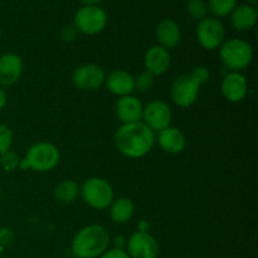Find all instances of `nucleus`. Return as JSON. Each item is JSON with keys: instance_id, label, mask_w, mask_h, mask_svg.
Instances as JSON below:
<instances>
[{"instance_id": "f257e3e1", "label": "nucleus", "mask_w": 258, "mask_h": 258, "mask_svg": "<svg viewBox=\"0 0 258 258\" xmlns=\"http://www.w3.org/2000/svg\"><path fill=\"white\" fill-rule=\"evenodd\" d=\"M115 146L123 156L139 159L145 156L155 144V134L144 122L123 123L115 133Z\"/></svg>"}, {"instance_id": "f03ea898", "label": "nucleus", "mask_w": 258, "mask_h": 258, "mask_svg": "<svg viewBox=\"0 0 258 258\" xmlns=\"http://www.w3.org/2000/svg\"><path fill=\"white\" fill-rule=\"evenodd\" d=\"M110 234L100 224H90L77 232L72 241V252L77 258H96L107 251Z\"/></svg>"}, {"instance_id": "7ed1b4c3", "label": "nucleus", "mask_w": 258, "mask_h": 258, "mask_svg": "<svg viewBox=\"0 0 258 258\" xmlns=\"http://www.w3.org/2000/svg\"><path fill=\"white\" fill-rule=\"evenodd\" d=\"M58 161H59L58 149L53 144L42 141L30 146L25 158L20 160L19 168L23 170L33 169L34 171L44 173L54 169Z\"/></svg>"}, {"instance_id": "20e7f679", "label": "nucleus", "mask_w": 258, "mask_h": 258, "mask_svg": "<svg viewBox=\"0 0 258 258\" xmlns=\"http://www.w3.org/2000/svg\"><path fill=\"white\" fill-rule=\"evenodd\" d=\"M219 57L228 70L232 72H239L251 64L253 59V49L246 40L233 38L222 43Z\"/></svg>"}, {"instance_id": "39448f33", "label": "nucleus", "mask_w": 258, "mask_h": 258, "mask_svg": "<svg viewBox=\"0 0 258 258\" xmlns=\"http://www.w3.org/2000/svg\"><path fill=\"white\" fill-rule=\"evenodd\" d=\"M81 194L86 204L93 209L102 211L110 207L113 201V189L102 178H91L83 183Z\"/></svg>"}, {"instance_id": "423d86ee", "label": "nucleus", "mask_w": 258, "mask_h": 258, "mask_svg": "<svg viewBox=\"0 0 258 258\" xmlns=\"http://www.w3.org/2000/svg\"><path fill=\"white\" fill-rule=\"evenodd\" d=\"M107 25V14L98 5H85L75 17V28L87 35H95L102 32Z\"/></svg>"}, {"instance_id": "0eeeda50", "label": "nucleus", "mask_w": 258, "mask_h": 258, "mask_svg": "<svg viewBox=\"0 0 258 258\" xmlns=\"http://www.w3.org/2000/svg\"><path fill=\"white\" fill-rule=\"evenodd\" d=\"M199 88V83L189 73L178 76L171 83V100L179 107H190L198 100Z\"/></svg>"}, {"instance_id": "6e6552de", "label": "nucleus", "mask_w": 258, "mask_h": 258, "mask_svg": "<svg viewBox=\"0 0 258 258\" xmlns=\"http://www.w3.org/2000/svg\"><path fill=\"white\" fill-rule=\"evenodd\" d=\"M171 117H173L171 108L165 101L153 100L144 106L141 120L151 131L159 133L170 126Z\"/></svg>"}, {"instance_id": "1a4fd4ad", "label": "nucleus", "mask_w": 258, "mask_h": 258, "mask_svg": "<svg viewBox=\"0 0 258 258\" xmlns=\"http://www.w3.org/2000/svg\"><path fill=\"white\" fill-rule=\"evenodd\" d=\"M106 73L101 66L87 63L75 70L72 75V82L78 90L96 91L105 83Z\"/></svg>"}, {"instance_id": "9d476101", "label": "nucleus", "mask_w": 258, "mask_h": 258, "mask_svg": "<svg viewBox=\"0 0 258 258\" xmlns=\"http://www.w3.org/2000/svg\"><path fill=\"white\" fill-rule=\"evenodd\" d=\"M199 44L209 50L221 47L224 40V27L216 18H204L197 27Z\"/></svg>"}, {"instance_id": "9b49d317", "label": "nucleus", "mask_w": 258, "mask_h": 258, "mask_svg": "<svg viewBox=\"0 0 258 258\" xmlns=\"http://www.w3.org/2000/svg\"><path fill=\"white\" fill-rule=\"evenodd\" d=\"M127 254L130 258H158V241L148 232H135L127 241Z\"/></svg>"}, {"instance_id": "f8f14e48", "label": "nucleus", "mask_w": 258, "mask_h": 258, "mask_svg": "<svg viewBox=\"0 0 258 258\" xmlns=\"http://www.w3.org/2000/svg\"><path fill=\"white\" fill-rule=\"evenodd\" d=\"M22 58L14 53L0 55V87L15 85L22 76Z\"/></svg>"}, {"instance_id": "ddd939ff", "label": "nucleus", "mask_w": 258, "mask_h": 258, "mask_svg": "<svg viewBox=\"0 0 258 258\" xmlns=\"http://www.w3.org/2000/svg\"><path fill=\"white\" fill-rule=\"evenodd\" d=\"M170 63L171 57L169 50L159 44L149 48L148 52L145 53V57H144L145 71L150 72L154 77L164 75L170 67Z\"/></svg>"}, {"instance_id": "4468645a", "label": "nucleus", "mask_w": 258, "mask_h": 258, "mask_svg": "<svg viewBox=\"0 0 258 258\" xmlns=\"http://www.w3.org/2000/svg\"><path fill=\"white\" fill-rule=\"evenodd\" d=\"M248 83L246 77L239 72H231L222 82V93L229 102H241L247 95Z\"/></svg>"}, {"instance_id": "2eb2a0df", "label": "nucleus", "mask_w": 258, "mask_h": 258, "mask_svg": "<svg viewBox=\"0 0 258 258\" xmlns=\"http://www.w3.org/2000/svg\"><path fill=\"white\" fill-rule=\"evenodd\" d=\"M144 106L141 101L135 96H123L120 97L116 105V115L118 120L123 123L140 122L143 118Z\"/></svg>"}, {"instance_id": "dca6fc26", "label": "nucleus", "mask_w": 258, "mask_h": 258, "mask_svg": "<svg viewBox=\"0 0 258 258\" xmlns=\"http://www.w3.org/2000/svg\"><path fill=\"white\" fill-rule=\"evenodd\" d=\"M156 39L159 45H161L165 49H173L180 43L181 32L178 23L173 19H163L155 29Z\"/></svg>"}, {"instance_id": "f3484780", "label": "nucleus", "mask_w": 258, "mask_h": 258, "mask_svg": "<svg viewBox=\"0 0 258 258\" xmlns=\"http://www.w3.org/2000/svg\"><path fill=\"white\" fill-rule=\"evenodd\" d=\"M106 86L116 96H128L134 92V77L123 70H115L106 78Z\"/></svg>"}, {"instance_id": "a211bd4d", "label": "nucleus", "mask_w": 258, "mask_h": 258, "mask_svg": "<svg viewBox=\"0 0 258 258\" xmlns=\"http://www.w3.org/2000/svg\"><path fill=\"white\" fill-rule=\"evenodd\" d=\"M158 141L160 148L168 154H179L185 148V136L178 127H169L159 131Z\"/></svg>"}, {"instance_id": "6ab92c4d", "label": "nucleus", "mask_w": 258, "mask_h": 258, "mask_svg": "<svg viewBox=\"0 0 258 258\" xmlns=\"http://www.w3.org/2000/svg\"><path fill=\"white\" fill-rule=\"evenodd\" d=\"M258 12L251 4H242L234 8L231 13V23L234 29L239 32H246L256 25Z\"/></svg>"}, {"instance_id": "aec40b11", "label": "nucleus", "mask_w": 258, "mask_h": 258, "mask_svg": "<svg viewBox=\"0 0 258 258\" xmlns=\"http://www.w3.org/2000/svg\"><path fill=\"white\" fill-rule=\"evenodd\" d=\"M134 212H135V206L133 201L125 197L113 199L112 203L110 204V217L112 222L117 224L127 223L133 218Z\"/></svg>"}, {"instance_id": "412c9836", "label": "nucleus", "mask_w": 258, "mask_h": 258, "mask_svg": "<svg viewBox=\"0 0 258 258\" xmlns=\"http://www.w3.org/2000/svg\"><path fill=\"white\" fill-rule=\"evenodd\" d=\"M80 194V186L75 180H63L55 186L54 198L62 204H71L77 199Z\"/></svg>"}, {"instance_id": "4be33fe9", "label": "nucleus", "mask_w": 258, "mask_h": 258, "mask_svg": "<svg viewBox=\"0 0 258 258\" xmlns=\"http://www.w3.org/2000/svg\"><path fill=\"white\" fill-rule=\"evenodd\" d=\"M237 0H209L208 9L213 13L216 17H227L234 10Z\"/></svg>"}, {"instance_id": "5701e85b", "label": "nucleus", "mask_w": 258, "mask_h": 258, "mask_svg": "<svg viewBox=\"0 0 258 258\" xmlns=\"http://www.w3.org/2000/svg\"><path fill=\"white\" fill-rule=\"evenodd\" d=\"M186 12L193 19L203 20L207 18L208 13V5L204 0H188L186 3Z\"/></svg>"}, {"instance_id": "b1692460", "label": "nucleus", "mask_w": 258, "mask_h": 258, "mask_svg": "<svg viewBox=\"0 0 258 258\" xmlns=\"http://www.w3.org/2000/svg\"><path fill=\"white\" fill-rule=\"evenodd\" d=\"M154 86V76L148 71H144L140 75L134 77V91L145 93L150 91Z\"/></svg>"}, {"instance_id": "393cba45", "label": "nucleus", "mask_w": 258, "mask_h": 258, "mask_svg": "<svg viewBox=\"0 0 258 258\" xmlns=\"http://www.w3.org/2000/svg\"><path fill=\"white\" fill-rule=\"evenodd\" d=\"M20 159L14 151L9 150L8 153L3 154L0 156V165L4 169L5 171H14L17 170V168H19Z\"/></svg>"}, {"instance_id": "a878e982", "label": "nucleus", "mask_w": 258, "mask_h": 258, "mask_svg": "<svg viewBox=\"0 0 258 258\" xmlns=\"http://www.w3.org/2000/svg\"><path fill=\"white\" fill-rule=\"evenodd\" d=\"M13 145V133L7 125L0 123V156L8 153Z\"/></svg>"}, {"instance_id": "bb28decb", "label": "nucleus", "mask_w": 258, "mask_h": 258, "mask_svg": "<svg viewBox=\"0 0 258 258\" xmlns=\"http://www.w3.org/2000/svg\"><path fill=\"white\" fill-rule=\"evenodd\" d=\"M197 82L199 83V86L204 85L209 81V71L208 68L203 67V66H197V67L193 68L191 73H189Z\"/></svg>"}, {"instance_id": "cd10ccee", "label": "nucleus", "mask_w": 258, "mask_h": 258, "mask_svg": "<svg viewBox=\"0 0 258 258\" xmlns=\"http://www.w3.org/2000/svg\"><path fill=\"white\" fill-rule=\"evenodd\" d=\"M101 258H130L127 252L121 248H112L101 254Z\"/></svg>"}, {"instance_id": "c85d7f7f", "label": "nucleus", "mask_w": 258, "mask_h": 258, "mask_svg": "<svg viewBox=\"0 0 258 258\" xmlns=\"http://www.w3.org/2000/svg\"><path fill=\"white\" fill-rule=\"evenodd\" d=\"M77 33L78 30L75 27H66L63 28L62 33H60V37H62V39L64 42H72L77 37Z\"/></svg>"}, {"instance_id": "c756f323", "label": "nucleus", "mask_w": 258, "mask_h": 258, "mask_svg": "<svg viewBox=\"0 0 258 258\" xmlns=\"http://www.w3.org/2000/svg\"><path fill=\"white\" fill-rule=\"evenodd\" d=\"M7 102H8L7 92H5L4 88L0 87V110H3V108L7 106Z\"/></svg>"}, {"instance_id": "7c9ffc66", "label": "nucleus", "mask_w": 258, "mask_h": 258, "mask_svg": "<svg viewBox=\"0 0 258 258\" xmlns=\"http://www.w3.org/2000/svg\"><path fill=\"white\" fill-rule=\"evenodd\" d=\"M81 2L86 5H96V4H98L100 2H102V0H81Z\"/></svg>"}, {"instance_id": "2f4dec72", "label": "nucleus", "mask_w": 258, "mask_h": 258, "mask_svg": "<svg viewBox=\"0 0 258 258\" xmlns=\"http://www.w3.org/2000/svg\"><path fill=\"white\" fill-rule=\"evenodd\" d=\"M258 2V0H248L249 4H256V3Z\"/></svg>"}, {"instance_id": "473e14b6", "label": "nucleus", "mask_w": 258, "mask_h": 258, "mask_svg": "<svg viewBox=\"0 0 258 258\" xmlns=\"http://www.w3.org/2000/svg\"><path fill=\"white\" fill-rule=\"evenodd\" d=\"M0 39H2V30H0Z\"/></svg>"}, {"instance_id": "72a5a7b5", "label": "nucleus", "mask_w": 258, "mask_h": 258, "mask_svg": "<svg viewBox=\"0 0 258 258\" xmlns=\"http://www.w3.org/2000/svg\"><path fill=\"white\" fill-rule=\"evenodd\" d=\"M75 258H77V257H75Z\"/></svg>"}]
</instances>
